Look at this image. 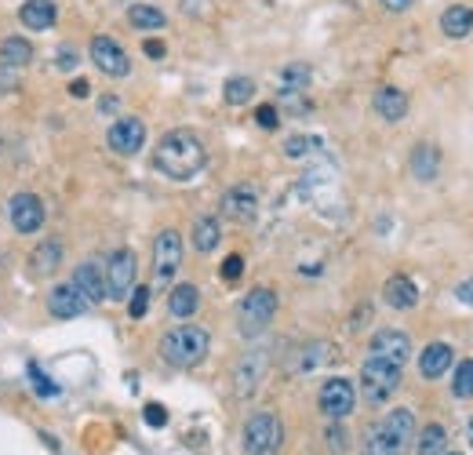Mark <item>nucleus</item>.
I'll return each mask as SVG.
<instances>
[{"label":"nucleus","instance_id":"nucleus-1","mask_svg":"<svg viewBox=\"0 0 473 455\" xmlns=\"http://www.w3.org/2000/svg\"><path fill=\"white\" fill-rule=\"evenodd\" d=\"M204 164H207V150H204V142L190 128L168 132L161 142H156V150H153V167L165 179H172V183L197 179L204 172Z\"/></svg>","mask_w":473,"mask_h":455},{"label":"nucleus","instance_id":"nucleus-2","mask_svg":"<svg viewBox=\"0 0 473 455\" xmlns=\"http://www.w3.org/2000/svg\"><path fill=\"white\" fill-rule=\"evenodd\" d=\"M411 441H415L411 408H393L364 434V455H404Z\"/></svg>","mask_w":473,"mask_h":455},{"label":"nucleus","instance_id":"nucleus-3","mask_svg":"<svg viewBox=\"0 0 473 455\" xmlns=\"http://www.w3.org/2000/svg\"><path fill=\"white\" fill-rule=\"evenodd\" d=\"M207 347H212V335L197 324H179L161 339V357L172 368H197L207 357Z\"/></svg>","mask_w":473,"mask_h":455},{"label":"nucleus","instance_id":"nucleus-4","mask_svg":"<svg viewBox=\"0 0 473 455\" xmlns=\"http://www.w3.org/2000/svg\"><path fill=\"white\" fill-rule=\"evenodd\" d=\"M401 386V365H390L383 357H367L360 365V393L367 405H386Z\"/></svg>","mask_w":473,"mask_h":455},{"label":"nucleus","instance_id":"nucleus-5","mask_svg":"<svg viewBox=\"0 0 473 455\" xmlns=\"http://www.w3.org/2000/svg\"><path fill=\"white\" fill-rule=\"evenodd\" d=\"M277 317V292L274 288H251L237 310V321H241V335L244 339H255L262 335Z\"/></svg>","mask_w":473,"mask_h":455},{"label":"nucleus","instance_id":"nucleus-6","mask_svg":"<svg viewBox=\"0 0 473 455\" xmlns=\"http://www.w3.org/2000/svg\"><path fill=\"white\" fill-rule=\"evenodd\" d=\"M284 444V423L274 412H255L244 423V455H277Z\"/></svg>","mask_w":473,"mask_h":455},{"label":"nucleus","instance_id":"nucleus-7","mask_svg":"<svg viewBox=\"0 0 473 455\" xmlns=\"http://www.w3.org/2000/svg\"><path fill=\"white\" fill-rule=\"evenodd\" d=\"M135 277H139V259H135V252H128V248L114 252L110 262H106V299H117V303L128 299L131 288H135Z\"/></svg>","mask_w":473,"mask_h":455},{"label":"nucleus","instance_id":"nucleus-8","mask_svg":"<svg viewBox=\"0 0 473 455\" xmlns=\"http://www.w3.org/2000/svg\"><path fill=\"white\" fill-rule=\"evenodd\" d=\"M179 266H182V237L175 230H161L153 241V273H156V280L161 284L172 280L179 273Z\"/></svg>","mask_w":473,"mask_h":455},{"label":"nucleus","instance_id":"nucleus-9","mask_svg":"<svg viewBox=\"0 0 473 455\" xmlns=\"http://www.w3.org/2000/svg\"><path fill=\"white\" fill-rule=\"evenodd\" d=\"M91 63L106 73V77H128L131 70V59H128V51L114 40V37H91Z\"/></svg>","mask_w":473,"mask_h":455},{"label":"nucleus","instance_id":"nucleus-10","mask_svg":"<svg viewBox=\"0 0 473 455\" xmlns=\"http://www.w3.org/2000/svg\"><path fill=\"white\" fill-rule=\"evenodd\" d=\"M44 201L37 193H15L8 201V219L15 226V234H37L44 226Z\"/></svg>","mask_w":473,"mask_h":455},{"label":"nucleus","instance_id":"nucleus-11","mask_svg":"<svg viewBox=\"0 0 473 455\" xmlns=\"http://www.w3.org/2000/svg\"><path fill=\"white\" fill-rule=\"evenodd\" d=\"M353 405H357V393H353V382L350 379H328L325 386H321V412L328 416V419H346L350 412H353Z\"/></svg>","mask_w":473,"mask_h":455},{"label":"nucleus","instance_id":"nucleus-12","mask_svg":"<svg viewBox=\"0 0 473 455\" xmlns=\"http://www.w3.org/2000/svg\"><path fill=\"white\" fill-rule=\"evenodd\" d=\"M367 350H372V357H383V361H390V365H408V357H411V339L404 335V331H397V328H383V331H376L372 335V343H367Z\"/></svg>","mask_w":473,"mask_h":455},{"label":"nucleus","instance_id":"nucleus-13","mask_svg":"<svg viewBox=\"0 0 473 455\" xmlns=\"http://www.w3.org/2000/svg\"><path fill=\"white\" fill-rule=\"evenodd\" d=\"M106 142H110L114 153L135 157V153L146 146V124H142L139 117H121V121H114V128L106 132Z\"/></svg>","mask_w":473,"mask_h":455},{"label":"nucleus","instance_id":"nucleus-14","mask_svg":"<svg viewBox=\"0 0 473 455\" xmlns=\"http://www.w3.org/2000/svg\"><path fill=\"white\" fill-rule=\"evenodd\" d=\"M266 368H270V354H266V350L244 354L241 365H237V372H233V393H237V397H251V393L258 390L262 375H266Z\"/></svg>","mask_w":473,"mask_h":455},{"label":"nucleus","instance_id":"nucleus-15","mask_svg":"<svg viewBox=\"0 0 473 455\" xmlns=\"http://www.w3.org/2000/svg\"><path fill=\"white\" fill-rule=\"evenodd\" d=\"M91 303L84 299V292L77 288V284H59V288H51L47 292V310L51 317H59V321H73L88 310Z\"/></svg>","mask_w":473,"mask_h":455},{"label":"nucleus","instance_id":"nucleus-16","mask_svg":"<svg viewBox=\"0 0 473 455\" xmlns=\"http://www.w3.org/2000/svg\"><path fill=\"white\" fill-rule=\"evenodd\" d=\"M223 215L233 222H251L258 215V190L248 183H237L233 190H226L223 197Z\"/></svg>","mask_w":473,"mask_h":455},{"label":"nucleus","instance_id":"nucleus-17","mask_svg":"<svg viewBox=\"0 0 473 455\" xmlns=\"http://www.w3.org/2000/svg\"><path fill=\"white\" fill-rule=\"evenodd\" d=\"M70 284H77V288L84 292V299H88L91 306L106 299V273H102V266H98L95 259L80 262V266L73 270V280H70Z\"/></svg>","mask_w":473,"mask_h":455},{"label":"nucleus","instance_id":"nucleus-18","mask_svg":"<svg viewBox=\"0 0 473 455\" xmlns=\"http://www.w3.org/2000/svg\"><path fill=\"white\" fill-rule=\"evenodd\" d=\"M411 176L418 179V183H434L437 179V172H441V150L434 146V142H418L415 150H411Z\"/></svg>","mask_w":473,"mask_h":455},{"label":"nucleus","instance_id":"nucleus-19","mask_svg":"<svg viewBox=\"0 0 473 455\" xmlns=\"http://www.w3.org/2000/svg\"><path fill=\"white\" fill-rule=\"evenodd\" d=\"M383 299H386V306H393V310H415V303H418V288H415V280H411V277L393 273V277L386 280V288H383Z\"/></svg>","mask_w":473,"mask_h":455},{"label":"nucleus","instance_id":"nucleus-20","mask_svg":"<svg viewBox=\"0 0 473 455\" xmlns=\"http://www.w3.org/2000/svg\"><path fill=\"white\" fill-rule=\"evenodd\" d=\"M19 19H22V26L26 30H51L55 26V19H59V12H55V0H26V4L19 8Z\"/></svg>","mask_w":473,"mask_h":455},{"label":"nucleus","instance_id":"nucleus-21","mask_svg":"<svg viewBox=\"0 0 473 455\" xmlns=\"http://www.w3.org/2000/svg\"><path fill=\"white\" fill-rule=\"evenodd\" d=\"M372 106H376V113L383 121H404L408 117V95L401 88H379Z\"/></svg>","mask_w":473,"mask_h":455},{"label":"nucleus","instance_id":"nucleus-22","mask_svg":"<svg viewBox=\"0 0 473 455\" xmlns=\"http://www.w3.org/2000/svg\"><path fill=\"white\" fill-rule=\"evenodd\" d=\"M30 59H33V44L26 37H4L0 40V66L4 70H22V66H30Z\"/></svg>","mask_w":473,"mask_h":455},{"label":"nucleus","instance_id":"nucleus-23","mask_svg":"<svg viewBox=\"0 0 473 455\" xmlns=\"http://www.w3.org/2000/svg\"><path fill=\"white\" fill-rule=\"evenodd\" d=\"M448 368H452V347L448 343H430L423 350V357H418V372H423V379H441Z\"/></svg>","mask_w":473,"mask_h":455},{"label":"nucleus","instance_id":"nucleus-24","mask_svg":"<svg viewBox=\"0 0 473 455\" xmlns=\"http://www.w3.org/2000/svg\"><path fill=\"white\" fill-rule=\"evenodd\" d=\"M219 241H223L219 219H215V215H200V219L193 222V248L207 255V252H215V248H219Z\"/></svg>","mask_w":473,"mask_h":455},{"label":"nucleus","instance_id":"nucleus-25","mask_svg":"<svg viewBox=\"0 0 473 455\" xmlns=\"http://www.w3.org/2000/svg\"><path fill=\"white\" fill-rule=\"evenodd\" d=\"M197 306H200V292L193 288V284H175L172 296H168V310H172V317L186 321V317L197 313Z\"/></svg>","mask_w":473,"mask_h":455},{"label":"nucleus","instance_id":"nucleus-26","mask_svg":"<svg viewBox=\"0 0 473 455\" xmlns=\"http://www.w3.org/2000/svg\"><path fill=\"white\" fill-rule=\"evenodd\" d=\"M30 262H33V273H55L59 270V262H63V245L59 241H44V245H37L33 248V255H30Z\"/></svg>","mask_w":473,"mask_h":455},{"label":"nucleus","instance_id":"nucleus-27","mask_svg":"<svg viewBox=\"0 0 473 455\" xmlns=\"http://www.w3.org/2000/svg\"><path fill=\"white\" fill-rule=\"evenodd\" d=\"M441 30L448 33V37H466L469 30H473V8H466V4H452L444 15H441Z\"/></svg>","mask_w":473,"mask_h":455},{"label":"nucleus","instance_id":"nucleus-28","mask_svg":"<svg viewBox=\"0 0 473 455\" xmlns=\"http://www.w3.org/2000/svg\"><path fill=\"white\" fill-rule=\"evenodd\" d=\"M444 448H448V430L441 423H430L423 434H418V441H415L418 455H444Z\"/></svg>","mask_w":473,"mask_h":455},{"label":"nucleus","instance_id":"nucleus-29","mask_svg":"<svg viewBox=\"0 0 473 455\" xmlns=\"http://www.w3.org/2000/svg\"><path fill=\"white\" fill-rule=\"evenodd\" d=\"M128 22L135 26V30H165V12L161 8H149V4H131V12H128Z\"/></svg>","mask_w":473,"mask_h":455},{"label":"nucleus","instance_id":"nucleus-30","mask_svg":"<svg viewBox=\"0 0 473 455\" xmlns=\"http://www.w3.org/2000/svg\"><path fill=\"white\" fill-rule=\"evenodd\" d=\"M223 99L230 106H248L255 99V81L251 77H230L226 88H223Z\"/></svg>","mask_w":473,"mask_h":455},{"label":"nucleus","instance_id":"nucleus-31","mask_svg":"<svg viewBox=\"0 0 473 455\" xmlns=\"http://www.w3.org/2000/svg\"><path fill=\"white\" fill-rule=\"evenodd\" d=\"M309 66H302V63H291V66H284V73H281V81H284V99L288 95H302L306 91V84H309Z\"/></svg>","mask_w":473,"mask_h":455},{"label":"nucleus","instance_id":"nucleus-32","mask_svg":"<svg viewBox=\"0 0 473 455\" xmlns=\"http://www.w3.org/2000/svg\"><path fill=\"white\" fill-rule=\"evenodd\" d=\"M452 393L459 397V401H469V397H473V357H466V361H459V365H455Z\"/></svg>","mask_w":473,"mask_h":455},{"label":"nucleus","instance_id":"nucleus-33","mask_svg":"<svg viewBox=\"0 0 473 455\" xmlns=\"http://www.w3.org/2000/svg\"><path fill=\"white\" fill-rule=\"evenodd\" d=\"M325 361H332V347H328V343L302 347V357H299L295 372H309V368H317V365H325Z\"/></svg>","mask_w":473,"mask_h":455},{"label":"nucleus","instance_id":"nucleus-34","mask_svg":"<svg viewBox=\"0 0 473 455\" xmlns=\"http://www.w3.org/2000/svg\"><path fill=\"white\" fill-rule=\"evenodd\" d=\"M146 310H149V288H131V296H128V313H131V321H142L146 317Z\"/></svg>","mask_w":473,"mask_h":455},{"label":"nucleus","instance_id":"nucleus-35","mask_svg":"<svg viewBox=\"0 0 473 455\" xmlns=\"http://www.w3.org/2000/svg\"><path fill=\"white\" fill-rule=\"evenodd\" d=\"M328 448L332 451H346L350 448V434L342 430V419H332V426H328Z\"/></svg>","mask_w":473,"mask_h":455},{"label":"nucleus","instance_id":"nucleus-36","mask_svg":"<svg viewBox=\"0 0 473 455\" xmlns=\"http://www.w3.org/2000/svg\"><path fill=\"white\" fill-rule=\"evenodd\" d=\"M313 146H317V139H309V135H291V139L284 142V153H288V157H306Z\"/></svg>","mask_w":473,"mask_h":455},{"label":"nucleus","instance_id":"nucleus-37","mask_svg":"<svg viewBox=\"0 0 473 455\" xmlns=\"http://www.w3.org/2000/svg\"><path fill=\"white\" fill-rule=\"evenodd\" d=\"M30 379H33V390H37V393H44V397H55V393H59V386L51 382V379H47L37 365H30Z\"/></svg>","mask_w":473,"mask_h":455},{"label":"nucleus","instance_id":"nucleus-38","mask_svg":"<svg viewBox=\"0 0 473 455\" xmlns=\"http://www.w3.org/2000/svg\"><path fill=\"white\" fill-rule=\"evenodd\" d=\"M255 121H258V128L274 132V128L281 124V113H277V106H258V109H255Z\"/></svg>","mask_w":473,"mask_h":455},{"label":"nucleus","instance_id":"nucleus-39","mask_svg":"<svg viewBox=\"0 0 473 455\" xmlns=\"http://www.w3.org/2000/svg\"><path fill=\"white\" fill-rule=\"evenodd\" d=\"M142 416H146V423H149L153 430H161V426L168 423V412H165V405H146V412H142Z\"/></svg>","mask_w":473,"mask_h":455},{"label":"nucleus","instance_id":"nucleus-40","mask_svg":"<svg viewBox=\"0 0 473 455\" xmlns=\"http://www.w3.org/2000/svg\"><path fill=\"white\" fill-rule=\"evenodd\" d=\"M77 63H80L77 47H73V44H63V47H59V70H77Z\"/></svg>","mask_w":473,"mask_h":455},{"label":"nucleus","instance_id":"nucleus-41","mask_svg":"<svg viewBox=\"0 0 473 455\" xmlns=\"http://www.w3.org/2000/svg\"><path fill=\"white\" fill-rule=\"evenodd\" d=\"M244 273V259L241 255H230L226 262H223V280H237Z\"/></svg>","mask_w":473,"mask_h":455},{"label":"nucleus","instance_id":"nucleus-42","mask_svg":"<svg viewBox=\"0 0 473 455\" xmlns=\"http://www.w3.org/2000/svg\"><path fill=\"white\" fill-rule=\"evenodd\" d=\"M142 51L149 55V59H165V51H168V47H165V40H156V37H149V40L142 44Z\"/></svg>","mask_w":473,"mask_h":455},{"label":"nucleus","instance_id":"nucleus-43","mask_svg":"<svg viewBox=\"0 0 473 455\" xmlns=\"http://www.w3.org/2000/svg\"><path fill=\"white\" fill-rule=\"evenodd\" d=\"M455 296H459V303H466V306H473V277L459 284V288H455Z\"/></svg>","mask_w":473,"mask_h":455},{"label":"nucleus","instance_id":"nucleus-44","mask_svg":"<svg viewBox=\"0 0 473 455\" xmlns=\"http://www.w3.org/2000/svg\"><path fill=\"white\" fill-rule=\"evenodd\" d=\"M411 4H415V0H383V8H386V12H408Z\"/></svg>","mask_w":473,"mask_h":455},{"label":"nucleus","instance_id":"nucleus-45","mask_svg":"<svg viewBox=\"0 0 473 455\" xmlns=\"http://www.w3.org/2000/svg\"><path fill=\"white\" fill-rule=\"evenodd\" d=\"M88 91H91V84H88V81H84V77H77V81H73V84H70V95H77V99H84V95H88Z\"/></svg>","mask_w":473,"mask_h":455},{"label":"nucleus","instance_id":"nucleus-46","mask_svg":"<svg viewBox=\"0 0 473 455\" xmlns=\"http://www.w3.org/2000/svg\"><path fill=\"white\" fill-rule=\"evenodd\" d=\"M114 109H117V99L114 95H106V99L98 102V113H114Z\"/></svg>","mask_w":473,"mask_h":455},{"label":"nucleus","instance_id":"nucleus-47","mask_svg":"<svg viewBox=\"0 0 473 455\" xmlns=\"http://www.w3.org/2000/svg\"><path fill=\"white\" fill-rule=\"evenodd\" d=\"M469 444H473V419H469Z\"/></svg>","mask_w":473,"mask_h":455},{"label":"nucleus","instance_id":"nucleus-48","mask_svg":"<svg viewBox=\"0 0 473 455\" xmlns=\"http://www.w3.org/2000/svg\"><path fill=\"white\" fill-rule=\"evenodd\" d=\"M444 455H459V451H444Z\"/></svg>","mask_w":473,"mask_h":455}]
</instances>
